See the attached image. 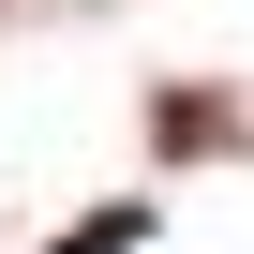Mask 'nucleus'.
<instances>
[{
    "label": "nucleus",
    "instance_id": "obj_1",
    "mask_svg": "<svg viewBox=\"0 0 254 254\" xmlns=\"http://www.w3.org/2000/svg\"><path fill=\"white\" fill-rule=\"evenodd\" d=\"M135 239H150V209H90V224H75L60 254H135Z\"/></svg>",
    "mask_w": 254,
    "mask_h": 254
}]
</instances>
